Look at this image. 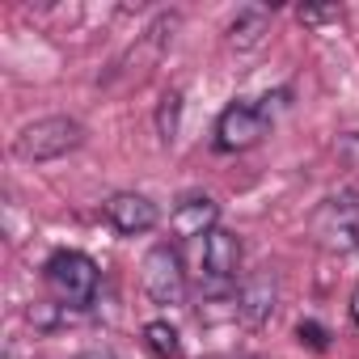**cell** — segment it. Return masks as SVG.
Wrapping results in <instances>:
<instances>
[{
  "label": "cell",
  "mask_w": 359,
  "mask_h": 359,
  "mask_svg": "<svg viewBox=\"0 0 359 359\" xmlns=\"http://www.w3.org/2000/svg\"><path fill=\"white\" fill-rule=\"evenodd\" d=\"M85 144V127L68 114H47V118H34L18 131L13 140V152L30 165H43V161H60L68 152H76Z\"/></svg>",
  "instance_id": "6da1fadb"
},
{
  "label": "cell",
  "mask_w": 359,
  "mask_h": 359,
  "mask_svg": "<svg viewBox=\"0 0 359 359\" xmlns=\"http://www.w3.org/2000/svg\"><path fill=\"white\" fill-rule=\"evenodd\" d=\"M43 279L51 283V292H55L60 304H68V309H89V304L97 300V283H102L97 262H93L89 254H81V250H60V254H51L47 266H43Z\"/></svg>",
  "instance_id": "7a4b0ae2"
},
{
  "label": "cell",
  "mask_w": 359,
  "mask_h": 359,
  "mask_svg": "<svg viewBox=\"0 0 359 359\" xmlns=\"http://www.w3.org/2000/svg\"><path fill=\"white\" fill-rule=\"evenodd\" d=\"M313 237L330 254H355L359 250V191L330 195L313 216Z\"/></svg>",
  "instance_id": "3957f363"
},
{
  "label": "cell",
  "mask_w": 359,
  "mask_h": 359,
  "mask_svg": "<svg viewBox=\"0 0 359 359\" xmlns=\"http://www.w3.org/2000/svg\"><path fill=\"white\" fill-rule=\"evenodd\" d=\"M140 283H144V292H148L156 304H182V300H187V271H182L177 250L152 245V250L144 254Z\"/></svg>",
  "instance_id": "277c9868"
},
{
  "label": "cell",
  "mask_w": 359,
  "mask_h": 359,
  "mask_svg": "<svg viewBox=\"0 0 359 359\" xmlns=\"http://www.w3.org/2000/svg\"><path fill=\"white\" fill-rule=\"evenodd\" d=\"M266 131H271V114H266L262 106L233 102V106L216 118V148H220V152H245V148L262 144Z\"/></svg>",
  "instance_id": "5b68a950"
},
{
  "label": "cell",
  "mask_w": 359,
  "mask_h": 359,
  "mask_svg": "<svg viewBox=\"0 0 359 359\" xmlns=\"http://www.w3.org/2000/svg\"><path fill=\"white\" fill-rule=\"evenodd\" d=\"M275 304H279V279L275 271H258L241 283L237 292V317L250 325V330H262L271 317H275Z\"/></svg>",
  "instance_id": "8992f818"
},
{
  "label": "cell",
  "mask_w": 359,
  "mask_h": 359,
  "mask_svg": "<svg viewBox=\"0 0 359 359\" xmlns=\"http://www.w3.org/2000/svg\"><path fill=\"white\" fill-rule=\"evenodd\" d=\"M106 216H110V224H114L123 237H140V233H152V229H156V220H161L156 203H152L148 195H135V191L110 195V203H106Z\"/></svg>",
  "instance_id": "52a82bcc"
},
{
  "label": "cell",
  "mask_w": 359,
  "mask_h": 359,
  "mask_svg": "<svg viewBox=\"0 0 359 359\" xmlns=\"http://www.w3.org/2000/svg\"><path fill=\"white\" fill-rule=\"evenodd\" d=\"M169 229H173V237H182V241H191V237H208V233L220 229V203L208 199V195H191V199H182V203L173 208Z\"/></svg>",
  "instance_id": "ba28073f"
},
{
  "label": "cell",
  "mask_w": 359,
  "mask_h": 359,
  "mask_svg": "<svg viewBox=\"0 0 359 359\" xmlns=\"http://www.w3.org/2000/svg\"><path fill=\"white\" fill-rule=\"evenodd\" d=\"M237 266H241V237L229 233V229L208 233L203 237V275L216 279V283H224V279L237 275Z\"/></svg>",
  "instance_id": "9c48e42d"
},
{
  "label": "cell",
  "mask_w": 359,
  "mask_h": 359,
  "mask_svg": "<svg viewBox=\"0 0 359 359\" xmlns=\"http://www.w3.org/2000/svg\"><path fill=\"white\" fill-rule=\"evenodd\" d=\"M266 34H271V9H262V5H245V9H237V18L229 22L224 43H229L233 51H254Z\"/></svg>",
  "instance_id": "30bf717a"
},
{
  "label": "cell",
  "mask_w": 359,
  "mask_h": 359,
  "mask_svg": "<svg viewBox=\"0 0 359 359\" xmlns=\"http://www.w3.org/2000/svg\"><path fill=\"white\" fill-rule=\"evenodd\" d=\"M177 26H182V18H177V13H161V18L140 34V47H135V51H140V55H148V60H156V55L173 43ZM135 51H131V55H135Z\"/></svg>",
  "instance_id": "8fae6325"
},
{
  "label": "cell",
  "mask_w": 359,
  "mask_h": 359,
  "mask_svg": "<svg viewBox=\"0 0 359 359\" xmlns=\"http://www.w3.org/2000/svg\"><path fill=\"white\" fill-rule=\"evenodd\" d=\"M144 342H148V351L161 355V359H177V355H182V338H177V330H173L169 321H148V325H144Z\"/></svg>",
  "instance_id": "7c38bea8"
},
{
  "label": "cell",
  "mask_w": 359,
  "mask_h": 359,
  "mask_svg": "<svg viewBox=\"0 0 359 359\" xmlns=\"http://www.w3.org/2000/svg\"><path fill=\"white\" fill-rule=\"evenodd\" d=\"M177 127H182V93L169 89V93L161 97V106H156V135H161L165 144H173V140H177Z\"/></svg>",
  "instance_id": "4fadbf2b"
},
{
  "label": "cell",
  "mask_w": 359,
  "mask_h": 359,
  "mask_svg": "<svg viewBox=\"0 0 359 359\" xmlns=\"http://www.w3.org/2000/svg\"><path fill=\"white\" fill-rule=\"evenodd\" d=\"M26 321H30L34 330L51 334V330H60V325L68 321V304H55V300H34V304L26 309Z\"/></svg>",
  "instance_id": "5bb4252c"
},
{
  "label": "cell",
  "mask_w": 359,
  "mask_h": 359,
  "mask_svg": "<svg viewBox=\"0 0 359 359\" xmlns=\"http://www.w3.org/2000/svg\"><path fill=\"white\" fill-rule=\"evenodd\" d=\"M296 338H300L304 346H313V351H325V346H330V334H325L321 321H300V325H296Z\"/></svg>",
  "instance_id": "9a60e30c"
},
{
  "label": "cell",
  "mask_w": 359,
  "mask_h": 359,
  "mask_svg": "<svg viewBox=\"0 0 359 359\" xmlns=\"http://www.w3.org/2000/svg\"><path fill=\"white\" fill-rule=\"evenodd\" d=\"M296 18H300V26H325V22L338 18V9H334V5H330V9H321V5H300Z\"/></svg>",
  "instance_id": "2e32d148"
},
{
  "label": "cell",
  "mask_w": 359,
  "mask_h": 359,
  "mask_svg": "<svg viewBox=\"0 0 359 359\" xmlns=\"http://www.w3.org/2000/svg\"><path fill=\"white\" fill-rule=\"evenodd\" d=\"M338 156H342L346 165H355V169H359V131H351V135H342V140H338Z\"/></svg>",
  "instance_id": "e0dca14e"
},
{
  "label": "cell",
  "mask_w": 359,
  "mask_h": 359,
  "mask_svg": "<svg viewBox=\"0 0 359 359\" xmlns=\"http://www.w3.org/2000/svg\"><path fill=\"white\" fill-rule=\"evenodd\" d=\"M76 359H114V351H110V346H85Z\"/></svg>",
  "instance_id": "ac0fdd59"
},
{
  "label": "cell",
  "mask_w": 359,
  "mask_h": 359,
  "mask_svg": "<svg viewBox=\"0 0 359 359\" xmlns=\"http://www.w3.org/2000/svg\"><path fill=\"white\" fill-rule=\"evenodd\" d=\"M351 321H355V325H359V287H355V292H351Z\"/></svg>",
  "instance_id": "d6986e66"
}]
</instances>
